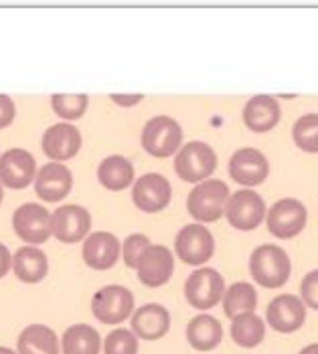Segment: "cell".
<instances>
[{
  "mask_svg": "<svg viewBox=\"0 0 318 354\" xmlns=\"http://www.w3.org/2000/svg\"><path fill=\"white\" fill-rule=\"evenodd\" d=\"M249 272L262 288H267V290L282 288L290 277V255L280 245L264 243L254 249L249 257Z\"/></svg>",
  "mask_w": 318,
  "mask_h": 354,
  "instance_id": "obj_1",
  "label": "cell"
},
{
  "mask_svg": "<svg viewBox=\"0 0 318 354\" xmlns=\"http://www.w3.org/2000/svg\"><path fill=\"white\" fill-rule=\"evenodd\" d=\"M229 201V187L219 178H207L188 192L186 207L191 217L199 223H215L225 215V205Z\"/></svg>",
  "mask_w": 318,
  "mask_h": 354,
  "instance_id": "obj_2",
  "label": "cell"
},
{
  "mask_svg": "<svg viewBox=\"0 0 318 354\" xmlns=\"http://www.w3.org/2000/svg\"><path fill=\"white\" fill-rule=\"evenodd\" d=\"M142 148L154 158H168L183 144V128L170 115H154L142 128Z\"/></svg>",
  "mask_w": 318,
  "mask_h": 354,
  "instance_id": "obj_3",
  "label": "cell"
},
{
  "mask_svg": "<svg viewBox=\"0 0 318 354\" xmlns=\"http://www.w3.org/2000/svg\"><path fill=\"white\" fill-rule=\"evenodd\" d=\"M217 168V154L207 142H186L175 156V170L185 180L199 185L207 180Z\"/></svg>",
  "mask_w": 318,
  "mask_h": 354,
  "instance_id": "obj_4",
  "label": "cell"
},
{
  "mask_svg": "<svg viewBox=\"0 0 318 354\" xmlns=\"http://www.w3.org/2000/svg\"><path fill=\"white\" fill-rule=\"evenodd\" d=\"M91 314L102 324H122L134 314V294L124 286H106L94 294Z\"/></svg>",
  "mask_w": 318,
  "mask_h": 354,
  "instance_id": "obj_5",
  "label": "cell"
},
{
  "mask_svg": "<svg viewBox=\"0 0 318 354\" xmlns=\"http://www.w3.org/2000/svg\"><path fill=\"white\" fill-rule=\"evenodd\" d=\"M225 279L213 268H199L185 281L186 301L197 310H209L215 304L223 300Z\"/></svg>",
  "mask_w": 318,
  "mask_h": 354,
  "instance_id": "obj_6",
  "label": "cell"
},
{
  "mask_svg": "<svg viewBox=\"0 0 318 354\" xmlns=\"http://www.w3.org/2000/svg\"><path fill=\"white\" fill-rule=\"evenodd\" d=\"M175 249L186 266H203L215 253V239L211 231L201 223L185 225L175 239Z\"/></svg>",
  "mask_w": 318,
  "mask_h": 354,
  "instance_id": "obj_7",
  "label": "cell"
},
{
  "mask_svg": "<svg viewBox=\"0 0 318 354\" xmlns=\"http://www.w3.org/2000/svg\"><path fill=\"white\" fill-rule=\"evenodd\" d=\"M306 207L298 198H280L272 205L265 215L267 229L278 239H292L306 227Z\"/></svg>",
  "mask_w": 318,
  "mask_h": 354,
  "instance_id": "obj_8",
  "label": "cell"
},
{
  "mask_svg": "<svg viewBox=\"0 0 318 354\" xmlns=\"http://www.w3.org/2000/svg\"><path fill=\"white\" fill-rule=\"evenodd\" d=\"M225 217L231 227L239 231H254L264 223L265 203L256 191H236L229 194V201L225 205Z\"/></svg>",
  "mask_w": 318,
  "mask_h": 354,
  "instance_id": "obj_9",
  "label": "cell"
},
{
  "mask_svg": "<svg viewBox=\"0 0 318 354\" xmlns=\"http://www.w3.org/2000/svg\"><path fill=\"white\" fill-rule=\"evenodd\" d=\"M12 229L28 245H41L51 237V213L39 203H25L12 215Z\"/></svg>",
  "mask_w": 318,
  "mask_h": 354,
  "instance_id": "obj_10",
  "label": "cell"
},
{
  "mask_svg": "<svg viewBox=\"0 0 318 354\" xmlns=\"http://www.w3.org/2000/svg\"><path fill=\"white\" fill-rule=\"evenodd\" d=\"M173 187L166 176L159 172L142 174L134 180L132 203L142 213H160L170 205Z\"/></svg>",
  "mask_w": 318,
  "mask_h": 354,
  "instance_id": "obj_11",
  "label": "cell"
},
{
  "mask_svg": "<svg viewBox=\"0 0 318 354\" xmlns=\"http://www.w3.org/2000/svg\"><path fill=\"white\" fill-rule=\"evenodd\" d=\"M91 229V215L80 205H63L57 207L51 215V235L61 243H78L85 241Z\"/></svg>",
  "mask_w": 318,
  "mask_h": 354,
  "instance_id": "obj_12",
  "label": "cell"
},
{
  "mask_svg": "<svg viewBox=\"0 0 318 354\" xmlns=\"http://www.w3.org/2000/svg\"><path fill=\"white\" fill-rule=\"evenodd\" d=\"M136 273L138 279L146 286V288H160L164 286L175 272V257L170 253V249L160 243H150L144 249V253L140 255L138 263H136Z\"/></svg>",
  "mask_w": 318,
  "mask_h": 354,
  "instance_id": "obj_13",
  "label": "cell"
},
{
  "mask_svg": "<svg viewBox=\"0 0 318 354\" xmlns=\"http://www.w3.org/2000/svg\"><path fill=\"white\" fill-rule=\"evenodd\" d=\"M37 176L35 156L25 148H10L0 156V185L12 191L27 189Z\"/></svg>",
  "mask_w": 318,
  "mask_h": 354,
  "instance_id": "obj_14",
  "label": "cell"
},
{
  "mask_svg": "<svg viewBox=\"0 0 318 354\" xmlns=\"http://www.w3.org/2000/svg\"><path fill=\"white\" fill-rule=\"evenodd\" d=\"M81 132L78 126L69 122H59L55 126H49L41 140V148L51 162H65L78 156L81 150Z\"/></svg>",
  "mask_w": 318,
  "mask_h": 354,
  "instance_id": "obj_15",
  "label": "cell"
},
{
  "mask_svg": "<svg viewBox=\"0 0 318 354\" xmlns=\"http://www.w3.org/2000/svg\"><path fill=\"white\" fill-rule=\"evenodd\" d=\"M265 320L276 332L290 334L300 330L306 320V306L294 294H280L267 304Z\"/></svg>",
  "mask_w": 318,
  "mask_h": 354,
  "instance_id": "obj_16",
  "label": "cell"
},
{
  "mask_svg": "<svg viewBox=\"0 0 318 354\" xmlns=\"http://www.w3.org/2000/svg\"><path fill=\"white\" fill-rule=\"evenodd\" d=\"M85 266L98 272H106L118 263L122 257V243L118 237L109 231H96L85 237L83 249H81Z\"/></svg>",
  "mask_w": 318,
  "mask_h": 354,
  "instance_id": "obj_17",
  "label": "cell"
},
{
  "mask_svg": "<svg viewBox=\"0 0 318 354\" xmlns=\"http://www.w3.org/2000/svg\"><path fill=\"white\" fill-rule=\"evenodd\" d=\"M73 189V174L61 162H47L37 170L35 192L45 203H59Z\"/></svg>",
  "mask_w": 318,
  "mask_h": 354,
  "instance_id": "obj_18",
  "label": "cell"
},
{
  "mask_svg": "<svg viewBox=\"0 0 318 354\" xmlns=\"http://www.w3.org/2000/svg\"><path fill=\"white\" fill-rule=\"evenodd\" d=\"M270 162L258 148H239L229 158V174L243 187H258L267 178Z\"/></svg>",
  "mask_w": 318,
  "mask_h": 354,
  "instance_id": "obj_19",
  "label": "cell"
},
{
  "mask_svg": "<svg viewBox=\"0 0 318 354\" xmlns=\"http://www.w3.org/2000/svg\"><path fill=\"white\" fill-rule=\"evenodd\" d=\"M130 324L136 338L160 340L170 330V312L162 304H144L134 310Z\"/></svg>",
  "mask_w": 318,
  "mask_h": 354,
  "instance_id": "obj_20",
  "label": "cell"
},
{
  "mask_svg": "<svg viewBox=\"0 0 318 354\" xmlns=\"http://www.w3.org/2000/svg\"><path fill=\"white\" fill-rule=\"evenodd\" d=\"M280 118H282V109L274 95H265V93L254 95L243 108V124L258 134L274 130Z\"/></svg>",
  "mask_w": 318,
  "mask_h": 354,
  "instance_id": "obj_21",
  "label": "cell"
},
{
  "mask_svg": "<svg viewBox=\"0 0 318 354\" xmlns=\"http://www.w3.org/2000/svg\"><path fill=\"white\" fill-rule=\"evenodd\" d=\"M12 272L25 283H39L47 277L49 272V259L47 255L35 245L21 247L12 255Z\"/></svg>",
  "mask_w": 318,
  "mask_h": 354,
  "instance_id": "obj_22",
  "label": "cell"
},
{
  "mask_svg": "<svg viewBox=\"0 0 318 354\" xmlns=\"http://www.w3.org/2000/svg\"><path fill=\"white\" fill-rule=\"evenodd\" d=\"M223 338V326L217 318L209 314L195 316L186 326V340L188 344L199 353H209L221 344Z\"/></svg>",
  "mask_w": 318,
  "mask_h": 354,
  "instance_id": "obj_23",
  "label": "cell"
},
{
  "mask_svg": "<svg viewBox=\"0 0 318 354\" xmlns=\"http://www.w3.org/2000/svg\"><path fill=\"white\" fill-rule=\"evenodd\" d=\"M134 164L120 154L107 156L98 166V180L107 191H124L134 183Z\"/></svg>",
  "mask_w": 318,
  "mask_h": 354,
  "instance_id": "obj_24",
  "label": "cell"
},
{
  "mask_svg": "<svg viewBox=\"0 0 318 354\" xmlns=\"http://www.w3.org/2000/svg\"><path fill=\"white\" fill-rule=\"evenodd\" d=\"M17 354H59V338L53 328L28 324L17 340Z\"/></svg>",
  "mask_w": 318,
  "mask_h": 354,
  "instance_id": "obj_25",
  "label": "cell"
},
{
  "mask_svg": "<svg viewBox=\"0 0 318 354\" xmlns=\"http://www.w3.org/2000/svg\"><path fill=\"white\" fill-rule=\"evenodd\" d=\"M61 353L100 354L102 353V336L89 324H73L61 336Z\"/></svg>",
  "mask_w": 318,
  "mask_h": 354,
  "instance_id": "obj_26",
  "label": "cell"
},
{
  "mask_svg": "<svg viewBox=\"0 0 318 354\" xmlns=\"http://www.w3.org/2000/svg\"><path fill=\"white\" fill-rule=\"evenodd\" d=\"M258 308V292L247 281L231 283L223 294V312L227 318H238L243 314H254Z\"/></svg>",
  "mask_w": 318,
  "mask_h": 354,
  "instance_id": "obj_27",
  "label": "cell"
},
{
  "mask_svg": "<svg viewBox=\"0 0 318 354\" xmlns=\"http://www.w3.org/2000/svg\"><path fill=\"white\" fill-rule=\"evenodd\" d=\"M265 324L256 314H243L231 320V338L241 348H256L264 342Z\"/></svg>",
  "mask_w": 318,
  "mask_h": 354,
  "instance_id": "obj_28",
  "label": "cell"
},
{
  "mask_svg": "<svg viewBox=\"0 0 318 354\" xmlns=\"http://www.w3.org/2000/svg\"><path fill=\"white\" fill-rule=\"evenodd\" d=\"M294 144L310 154L318 152V113H304L292 126Z\"/></svg>",
  "mask_w": 318,
  "mask_h": 354,
  "instance_id": "obj_29",
  "label": "cell"
},
{
  "mask_svg": "<svg viewBox=\"0 0 318 354\" xmlns=\"http://www.w3.org/2000/svg\"><path fill=\"white\" fill-rule=\"evenodd\" d=\"M87 106H89V97L85 93H73V95L55 93L51 97V108L55 113L69 122L83 118V113L87 111Z\"/></svg>",
  "mask_w": 318,
  "mask_h": 354,
  "instance_id": "obj_30",
  "label": "cell"
},
{
  "mask_svg": "<svg viewBox=\"0 0 318 354\" xmlns=\"http://www.w3.org/2000/svg\"><path fill=\"white\" fill-rule=\"evenodd\" d=\"M104 354H138V338L128 328L112 330L104 340Z\"/></svg>",
  "mask_w": 318,
  "mask_h": 354,
  "instance_id": "obj_31",
  "label": "cell"
},
{
  "mask_svg": "<svg viewBox=\"0 0 318 354\" xmlns=\"http://www.w3.org/2000/svg\"><path fill=\"white\" fill-rule=\"evenodd\" d=\"M150 245V239L144 235V233H132L126 237L124 245H122V257H124V263L128 268H136L140 255L144 253V249Z\"/></svg>",
  "mask_w": 318,
  "mask_h": 354,
  "instance_id": "obj_32",
  "label": "cell"
},
{
  "mask_svg": "<svg viewBox=\"0 0 318 354\" xmlns=\"http://www.w3.org/2000/svg\"><path fill=\"white\" fill-rule=\"evenodd\" d=\"M300 294H302L304 306L318 310V270L304 275V279L300 283Z\"/></svg>",
  "mask_w": 318,
  "mask_h": 354,
  "instance_id": "obj_33",
  "label": "cell"
},
{
  "mask_svg": "<svg viewBox=\"0 0 318 354\" xmlns=\"http://www.w3.org/2000/svg\"><path fill=\"white\" fill-rule=\"evenodd\" d=\"M15 115H17L15 102L8 95L0 93V130L6 128V126H10L12 120H15Z\"/></svg>",
  "mask_w": 318,
  "mask_h": 354,
  "instance_id": "obj_34",
  "label": "cell"
},
{
  "mask_svg": "<svg viewBox=\"0 0 318 354\" xmlns=\"http://www.w3.org/2000/svg\"><path fill=\"white\" fill-rule=\"evenodd\" d=\"M109 100L114 104H118L120 108H134L136 104H140L144 100V95H140V93H136V95H120V93L116 95V93H112Z\"/></svg>",
  "mask_w": 318,
  "mask_h": 354,
  "instance_id": "obj_35",
  "label": "cell"
},
{
  "mask_svg": "<svg viewBox=\"0 0 318 354\" xmlns=\"http://www.w3.org/2000/svg\"><path fill=\"white\" fill-rule=\"evenodd\" d=\"M10 268H12V255L8 251V247L0 243V279L10 272Z\"/></svg>",
  "mask_w": 318,
  "mask_h": 354,
  "instance_id": "obj_36",
  "label": "cell"
},
{
  "mask_svg": "<svg viewBox=\"0 0 318 354\" xmlns=\"http://www.w3.org/2000/svg\"><path fill=\"white\" fill-rule=\"evenodd\" d=\"M298 354H318V342H315V344H308V346H304L302 351Z\"/></svg>",
  "mask_w": 318,
  "mask_h": 354,
  "instance_id": "obj_37",
  "label": "cell"
},
{
  "mask_svg": "<svg viewBox=\"0 0 318 354\" xmlns=\"http://www.w3.org/2000/svg\"><path fill=\"white\" fill-rule=\"evenodd\" d=\"M0 354H17L12 348H8V346H0Z\"/></svg>",
  "mask_w": 318,
  "mask_h": 354,
  "instance_id": "obj_38",
  "label": "cell"
},
{
  "mask_svg": "<svg viewBox=\"0 0 318 354\" xmlns=\"http://www.w3.org/2000/svg\"><path fill=\"white\" fill-rule=\"evenodd\" d=\"M2 198H4V189H2V185H0V203H2Z\"/></svg>",
  "mask_w": 318,
  "mask_h": 354,
  "instance_id": "obj_39",
  "label": "cell"
}]
</instances>
